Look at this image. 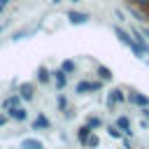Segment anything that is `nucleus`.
I'll return each instance as SVG.
<instances>
[{
    "instance_id": "4468645a",
    "label": "nucleus",
    "mask_w": 149,
    "mask_h": 149,
    "mask_svg": "<svg viewBox=\"0 0 149 149\" xmlns=\"http://www.w3.org/2000/svg\"><path fill=\"white\" fill-rule=\"evenodd\" d=\"M86 126H88L91 130H95V128L102 126V119H98V116H88V119H86Z\"/></svg>"
},
{
    "instance_id": "412c9836",
    "label": "nucleus",
    "mask_w": 149,
    "mask_h": 149,
    "mask_svg": "<svg viewBox=\"0 0 149 149\" xmlns=\"http://www.w3.org/2000/svg\"><path fill=\"white\" fill-rule=\"evenodd\" d=\"M5 121H7V114H0V126H5Z\"/></svg>"
},
{
    "instance_id": "20e7f679",
    "label": "nucleus",
    "mask_w": 149,
    "mask_h": 149,
    "mask_svg": "<svg viewBox=\"0 0 149 149\" xmlns=\"http://www.w3.org/2000/svg\"><path fill=\"white\" fill-rule=\"evenodd\" d=\"M128 100H130L133 105H137V107H149V95H144V93H137V91H130V95H128Z\"/></svg>"
},
{
    "instance_id": "9d476101",
    "label": "nucleus",
    "mask_w": 149,
    "mask_h": 149,
    "mask_svg": "<svg viewBox=\"0 0 149 149\" xmlns=\"http://www.w3.org/2000/svg\"><path fill=\"white\" fill-rule=\"evenodd\" d=\"M21 149H44V144L35 137H26V140H21Z\"/></svg>"
},
{
    "instance_id": "6e6552de",
    "label": "nucleus",
    "mask_w": 149,
    "mask_h": 149,
    "mask_svg": "<svg viewBox=\"0 0 149 149\" xmlns=\"http://www.w3.org/2000/svg\"><path fill=\"white\" fill-rule=\"evenodd\" d=\"M116 128H119L123 135H133V130H130V119H128V116H119V119H116Z\"/></svg>"
},
{
    "instance_id": "0eeeda50",
    "label": "nucleus",
    "mask_w": 149,
    "mask_h": 149,
    "mask_svg": "<svg viewBox=\"0 0 149 149\" xmlns=\"http://www.w3.org/2000/svg\"><path fill=\"white\" fill-rule=\"evenodd\" d=\"M47 128H51L49 119H47L44 114H37V119L33 121V130H47Z\"/></svg>"
},
{
    "instance_id": "9b49d317",
    "label": "nucleus",
    "mask_w": 149,
    "mask_h": 149,
    "mask_svg": "<svg viewBox=\"0 0 149 149\" xmlns=\"http://www.w3.org/2000/svg\"><path fill=\"white\" fill-rule=\"evenodd\" d=\"M49 79H51V72H49L44 65H40V68H37V81H40V84H49Z\"/></svg>"
},
{
    "instance_id": "7ed1b4c3",
    "label": "nucleus",
    "mask_w": 149,
    "mask_h": 149,
    "mask_svg": "<svg viewBox=\"0 0 149 149\" xmlns=\"http://www.w3.org/2000/svg\"><path fill=\"white\" fill-rule=\"evenodd\" d=\"M28 112L21 107V105H14V107H7V119H16V121H26Z\"/></svg>"
},
{
    "instance_id": "39448f33",
    "label": "nucleus",
    "mask_w": 149,
    "mask_h": 149,
    "mask_svg": "<svg viewBox=\"0 0 149 149\" xmlns=\"http://www.w3.org/2000/svg\"><path fill=\"white\" fill-rule=\"evenodd\" d=\"M33 91H35V86H33L30 81H26V84L19 86V98H21V100H33V95H35Z\"/></svg>"
},
{
    "instance_id": "b1692460",
    "label": "nucleus",
    "mask_w": 149,
    "mask_h": 149,
    "mask_svg": "<svg viewBox=\"0 0 149 149\" xmlns=\"http://www.w3.org/2000/svg\"><path fill=\"white\" fill-rule=\"evenodd\" d=\"M74 2H77V0H74Z\"/></svg>"
},
{
    "instance_id": "4be33fe9",
    "label": "nucleus",
    "mask_w": 149,
    "mask_h": 149,
    "mask_svg": "<svg viewBox=\"0 0 149 149\" xmlns=\"http://www.w3.org/2000/svg\"><path fill=\"white\" fill-rule=\"evenodd\" d=\"M142 114H144V116L149 119V107H142Z\"/></svg>"
},
{
    "instance_id": "f257e3e1",
    "label": "nucleus",
    "mask_w": 149,
    "mask_h": 149,
    "mask_svg": "<svg viewBox=\"0 0 149 149\" xmlns=\"http://www.w3.org/2000/svg\"><path fill=\"white\" fill-rule=\"evenodd\" d=\"M98 88H102V81H79L74 86L77 93H91V91H98Z\"/></svg>"
},
{
    "instance_id": "1a4fd4ad",
    "label": "nucleus",
    "mask_w": 149,
    "mask_h": 149,
    "mask_svg": "<svg viewBox=\"0 0 149 149\" xmlns=\"http://www.w3.org/2000/svg\"><path fill=\"white\" fill-rule=\"evenodd\" d=\"M68 19H70V23L81 26V23H86V21H88V14H81V12H70V14H68Z\"/></svg>"
},
{
    "instance_id": "aec40b11",
    "label": "nucleus",
    "mask_w": 149,
    "mask_h": 149,
    "mask_svg": "<svg viewBox=\"0 0 149 149\" xmlns=\"http://www.w3.org/2000/svg\"><path fill=\"white\" fill-rule=\"evenodd\" d=\"M135 5H140V7H149V0H133Z\"/></svg>"
},
{
    "instance_id": "f3484780",
    "label": "nucleus",
    "mask_w": 149,
    "mask_h": 149,
    "mask_svg": "<svg viewBox=\"0 0 149 149\" xmlns=\"http://www.w3.org/2000/svg\"><path fill=\"white\" fill-rule=\"evenodd\" d=\"M98 144H100V140H98V135H93V133H91V135H88V140H86V144H84V147H91V149H93V147H98Z\"/></svg>"
},
{
    "instance_id": "f8f14e48",
    "label": "nucleus",
    "mask_w": 149,
    "mask_h": 149,
    "mask_svg": "<svg viewBox=\"0 0 149 149\" xmlns=\"http://www.w3.org/2000/svg\"><path fill=\"white\" fill-rule=\"evenodd\" d=\"M91 133H93V130H91L88 126H81V128L77 130V137H79V142H81V144H86V140H88V135H91Z\"/></svg>"
},
{
    "instance_id": "423d86ee",
    "label": "nucleus",
    "mask_w": 149,
    "mask_h": 149,
    "mask_svg": "<svg viewBox=\"0 0 149 149\" xmlns=\"http://www.w3.org/2000/svg\"><path fill=\"white\" fill-rule=\"evenodd\" d=\"M51 77H54V81H56V86H58V88H65V84H68V74H65L61 68H58V70H54V72H51Z\"/></svg>"
},
{
    "instance_id": "2eb2a0df",
    "label": "nucleus",
    "mask_w": 149,
    "mask_h": 149,
    "mask_svg": "<svg viewBox=\"0 0 149 149\" xmlns=\"http://www.w3.org/2000/svg\"><path fill=\"white\" fill-rule=\"evenodd\" d=\"M61 70H63L65 74H72V72H74V61H63V63H61Z\"/></svg>"
},
{
    "instance_id": "5701e85b",
    "label": "nucleus",
    "mask_w": 149,
    "mask_h": 149,
    "mask_svg": "<svg viewBox=\"0 0 149 149\" xmlns=\"http://www.w3.org/2000/svg\"><path fill=\"white\" fill-rule=\"evenodd\" d=\"M142 35H144V37H149V28H142Z\"/></svg>"
},
{
    "instance_id": "dca6fc26",
    "label": "nucleus",
    "mask_w": 149,
    "mask_h": 149,
    "mask_svg": "<svg viewBox=\"0 0 149 149\" xmlns=\"http://www.w3.org/2000/svg\"><path fill=\"white\" fill-rule=\"evenodd\" d=\"M14 105H21V98H19V95H12V98H7V100L2 102L5 109H7V107H14Z\"/></svg>"
},
{
    "instance_id": "a211bd4d",
    "label": "nucleus",
    "mask_w": 149,
    "mask_h": 149,
    "mask_svg": "<svg viewBox=\"0 0 149 149\" xmlns=\"http://www.w3.org/2000/svg\"><path fill=\"white\" fill-rule=\"evenodd\" d=\"M107 133H109V137H114V140L121 137V130H119L116 126H107Z\"/></svg>"
},
{
    "instance_id": "ddd939ff",
    "label": "nucleus",
    "mask_w": 149,
    "mask_h": 149,
    "mask_svg": "<svg viewBox=\"0 0 149 149\" xmlns=\"http://www.w3.org/2000/svg\"><path fill=\"white\" fill-rule=\"evenodd\" d=\"M98 74H100V79H102V81H109V79L114 77V74H112V70H109V68H105V65H98Z\"/></svg>"
},
{
    "instance_id": "f03ea898",
    "label": "nucleus",
    "mask_w": 149,
    "mask_h": 149,
    "mask_svg": "<svg viewBox=\"0 0 149 149\" xmlns=\"http://www.w3.org/2000/svg\"><path fill=\"white\" fill-rule=\"evenodd\" d=\"M123 100H126V95H123L121 88H112V91L107 93V107H114V105H119V102H123Z\"/></svg>"
},
{
    "instance_id": "6ab92c4d",
    "label": "nucleus",
    "mask_w": 149,
    "mask_h": 149,
    "mask_svg": "<svg viewBox=\"0 0 149 149\" xmlns=\"http://www.w3.org/2000/svg\"><path fill=\"white\" fill-rule=\"evenodd\" d=\"M58 107H61V109H65V107H68V102H65V98H63V95H58Z\"/></svg>"
}]
</instances>
